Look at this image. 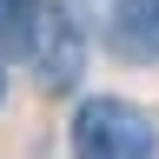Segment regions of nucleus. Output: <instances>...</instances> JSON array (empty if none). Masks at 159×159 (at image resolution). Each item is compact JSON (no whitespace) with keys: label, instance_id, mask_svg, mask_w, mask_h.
Masks as SVG:
<instances>
[{"label":"nucleus","instance_id":"obj_1","mask_svg":"<svg viewBox=\"0 0 159 159\" xmlns=\"http://www.w3.org/2000/svg\"><path fill=\"white\" fill-rule=\"evenodd\" d=\"M66 152L73 159H152L159 126L146 106H133L119 93H86L66 119Z\"/></svg>","mask_w":159,"mask_h":159},{"label":"nucleus","instance_id":"obj_3","mask_svg":"<svg viewBox=\"0 0 159 159\" xmlns=\"http://www.w3.org/2000/svg\"><path fill=\"white\" fill-rule=\"evenodd\" d=\"M106 53L119 66H159V0H113Z\"/></svg>","mask_w":159,"mask_h":159},{"label":"nucleus","instance_id":"obj_5","mask_svg":"<svg viewBox=\"0 0 159 159\" xmlns=\"http://www.w3.org/2000/svg\"><path fill=\"white\" fill-rule=\"evenodd\" d=\"M0 106H7V60H0Z\"/></svg>","mask_w":159,"mask_h":159},{"label":"nucleus","instance_id":"obj_2","mask_svg":"<svg viewBox=\"0 0 159 159\" xmlns=\"http://www.w3.org/2000/svg\"><path fill=\"white\" fill-rule=\"evenodd\" d=\"M86 60H93V27L73 0H40V27H33V53L27 66L40 80L47 99H73L80 80H86Z\"/></svg>","mask_w":159,"mask_h":159},{"label":"nucleus","instance_id":"obj_4","mask_svg":"<svg viewBox=\"0 0 159 159\" xmlns=\"http://www.w3.org/2000/svg\"><path fill=\"white\" fill-rule=\"evenodd\" d=\"M33 27H40V0H0V60L7 66H27Z\"/></svg>","mask_w":159,"mask_h":159}]
</instances>
